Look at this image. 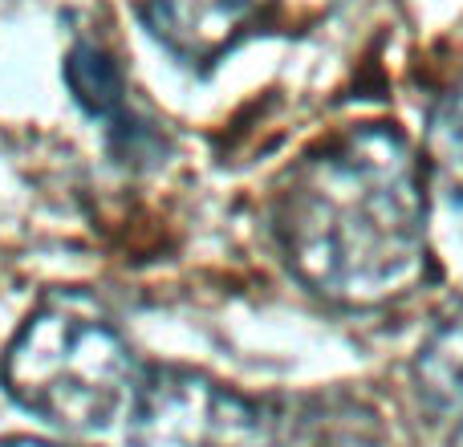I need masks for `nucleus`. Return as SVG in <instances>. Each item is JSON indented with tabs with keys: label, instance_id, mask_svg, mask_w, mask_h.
<instances>
[{
	"label": "nucleus",
	"instance_id": "2",
	"mask_svg": "<svg viewBox=\"0 0 463 447\" xmlns=\"http://www.w3.org/2000/svg\"><path fill=\"white\" fill-rule=\"evenodd\" d=\"M0 378L37 419L73 435H98L130 415L146 366L94 297L57 289L8 342Z\"/></svg>",
	"mask_w": 463,
	"mask_h": 447
},
{
	"label": "nucleus",
	"instance_id": "7",
	"mask_svg": "<svg viewBox=\"0 0 463 447\" xmlns=\"http://www.w3.org/2000/svg\"><path fill=\"white\" fill-rule=\"evenodd\" d=\"M431 163L448 200L463 208V86L443 98L431 122Z\"/></svg>",
	"mask_w": 463,
	"mask_h": 447
},
{
	"label": "nucleus",
	"instance_id": "3",
	"mask_svg": "<svg viewBox=\"0 0 463 447\" xmlns=\"http://www.w3.org/2000/svg\"><path fill=\"white\" fill-rule=\"evenodd\" d=\"M127 447H305L297 419L179 366L146 370L127 415Z\"/></svg>",
	"mask_w": 463,
	"mask_h": 447
},
{
	"label": "nucleus",
	"instance_id": "8",
	"mask_svg": "<svg viewBox=\"0 0 463 447\" xmlns=\"http://www.w3.org/2000/svg\"><path fill=\"white\" fill-rule=\"evenodd\" d=\"M0 447H57L45 440H29V435H16V440H0Z\"/></svg>",
	"mask_w": 463,
	"mask_h": 447
},
{
	"label": "nucleus",
	"instance_id": "5",
	"mask_svg": "<svg viewBox=\"0 0 463 447\" xmlns=\"http://www.w3.org/2000/svg\"><path fill=\"white\" fill-rule=\"evenodd\" d=\"M65 81H70L81 110L106 127L110 147L122 159H151L159 138L130 110L127 86H122V70L110 57V49L98 45V41H78V45L70 49V62H65Z\"/></svg>",
	"mask_w": 463,
	"mask_h": 447
},
{
	"label": "nucleus",
	"instance_id": "4",
	"mask_svg": "<svg viewBox=\"0 0 463 447\" xmlns=\"http://www.w3.org/2000/svg\"><path fill=\"white\" fill-rule=\"evenodd\" d=\"M272 0H143L138 16L167 53L187 65H212L224 57Z\"/></svg>",
	"mask_w": 463,
	"mask_h": 447
},
{
	"label": "nucleus",
	"instance_id": "1",
	"mask_svg": "<svg viewBox=\"0 0 463 447\" xmlns=\"http://www.w3.org/2000/svg\"><path fill=\"white\" fill-rule=\"evenodd\" d=\"M269 224L293 281L337 309H383L431 269L427 167L386 122L309 147L272 187Z\"/></svg>",
	"mask_w": 463,
	"mask_h": 447
},
{
	"label": "nucleus",
	"instance_id": "6",
	"mask_svg": "<svg viewBox=\"0 0 463 447\" xmlns=\"http://www.w3.org/2000/svg\"><path fill=\"white\" fill-rule=\"evenodd\" d=\"M415 383L427 415L463 447V313L427 338L415 362Z\"/></svg>",
	"mask_w": 463,
	"mask_h": 447
}]
</instances>
